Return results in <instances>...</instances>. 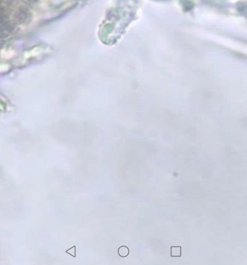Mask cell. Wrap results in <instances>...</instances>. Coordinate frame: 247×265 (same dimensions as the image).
Returning <instances> with one entry per match:
<instances>
[{
	"label": "cell",
	"instance_id": "7a4b0ae2",
	"mask_svg": "<svg viewBox=\"0 0 247 265\" xmlns=\"http://www.w3.org/2000/svg\"><path fill=\"white\" fill-rule=\"evenodd\" d=\"M117 254L121 258H126L130 254V250L127 246H120L117 250Z\"/></svg>",
	"mask_w": 247,
	"mask_h": 265
},
{
	"label": "cell",
	"instance_id": "3957f363",
	"mask_svg": "<svg viewBox=\"0 0 247 265\" xmlns=\"http://www.w3.org/2000/svg\"><path fill=\"white\" fill-rule=\"evenodd\" d=\"M65 253L67 254L68 255H71V257L76 258V246L74 245L72 246L71 248L65 250Z\"/></svg>",
	"mask_w": 247,
	"mask_h": 265
},
{
	"label": "cell",
	"instance_id": "6da1fadb",
	"mask_svg": "<svg viewBox=\"0 0 247 265\" xmlns=\"http://www.w3.org/2000/svg\"><path fill=\"white\" fill-rule=\"evenodd\" d=\"M170 251V256L172 258H180L181 257V246H172Z\"/></svg>",
	"mask_w": 247,
	"mask_h": 265
}]
</instances>
